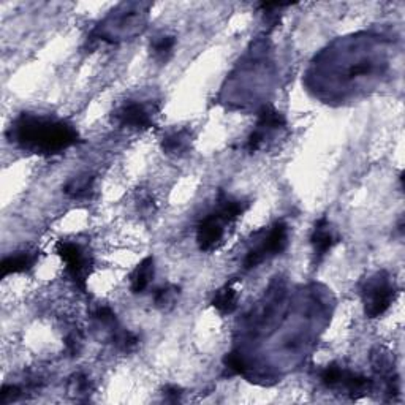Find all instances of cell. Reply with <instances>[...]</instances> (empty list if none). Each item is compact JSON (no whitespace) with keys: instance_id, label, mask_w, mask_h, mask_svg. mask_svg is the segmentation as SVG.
I'll return each mask as SVG.
<instances>
[{"instance_id":"cell-1","label":"cell","mask_w":405,"mask_h":405,"mask_svg":"<svg viewBox=\"0 0 405 405\" xmlns=\"http://www.w3.org/2000/svg\"><path fill=\"white\" fill-rule=\"evenodd\" d=\"M8 138L29 152L56 155L74 146L79 133L63 120L24 113L11 124Z\"/></svg>"},{"instance_id":"cell-2","label":"cell","mask_w":405,"mask_h":405,"mask_svg":"<svg viewBox=\"0 0 405 405\" xmlns=\"http://www.w3.org/2000/svg\"><path fill=\"white\" fill-rule=\"evenodd\" d=\"M396 293L395 280H391V277L385 271L370 277L361 288V298L366 315L369 318L383 315L395 303Z\"/></svg>"},{"instance_id":"cell-3","label":"cell","mask_w":405,"mask_h":405,"mask_svg":"<svg viewBox=\"0 0 405 405\" xmlns=\"http://www.w3.org/2000/svg\"><path fill=\"white\" fill-rule=\"evenodd\" d=\"M288 246V225L277 222L269 233L264 236L262 244L251 248L244 260V269H253L262 264L264 260L279 255Z\"/></svg>"},{"instance_id":"cell-4","label":"cell","mask_w":405,"mask_h":405,"mask_svg":"<svg viewBox=\"0 0 405 405\" xmlns=\"http://www.w3.org/2000/svg\"><path fill=\"white\" fill-rule=\"evenodd\" d=\"M56 248L61 260L65 263L67 274L70 276L74 285H77V288H79L81 292H86L89 277L88 253L84 252L83 247L70 241H59Z\"/></svg>"},{"instance_id":"cell-5","label":"cell","mask_w":405,"mask_h":405,"mask_svg":"<svg viewBox=\"0 0 405 405\" xmlns=\"http://www.w3.org/2000/svg\"><path fill=\"white\" fill-rule=\"evenodd\" d=\"M225 225L221 214L217 211L207 214L196 227V244L202 252H212L222 244L225 236Z\"/></svg>"},{"instance_id":"cell-6","label":"cell","mask_w":405,"mask_h":405,"mask_svg":"<svg viewBox=\"0 0 405 405\" xmlns=\"http://www.w3.org/2000/svg\"><path fill=\"white\" fill-rule=\"evenodd\" d=\"M118 125L130 130H148L154 125L149 108L140 102H125L113 113Z\"/></svg>"},{"instance_id":"cell-7","label":"cell","mask_w":405,"mask_h":405,"mask_svg":"<svg viewBox=\"0 0 405 405\" xmlns=\"http://www.w3.org/2000/svg\"><path fill=\"white\" fill-rule=\"evenodd\" d=\"M339 242V235L335 233L331 222L326 217H321L320 221L315 222V227L310 235V244L314 248V255L317 262H321L333 247Z\"/></svg>"},{"instance_id":"cell-8","label":"cell","mask_w":405,"mask_h":405,"mask_svg":"<svg viewBox=\"0 0 405 405\" xmlns=\"http://www.w3.org/2000/svg\"><path fill=\"white\" fill-rule=\"evenodd\" d=\"M192 141L193 135L189 129H179L173 130L170 133H166L161 140V149L166 155H171V157H182L192 149Z\"/></svg>"},{"instance_id":"cell-9","label":"cell","mask_w":405,"mask_h":405,"mask_svg":"<svg viewBox=\"0 0 405 405\" xmlns=\"http://www.w3.org/2000/svg\"><path fill=\"white\" fill-rule=\"evenodd\" d=\"M38 262V252H19L10 255L2 262V277L10 274H21L32 269Z\"/></svg>"},{"instance_id":"cell-10","label":"cell","mask_w":405,"mask_h":405,"mask_svg":"<svg viewBox=\"0 0 405 405\" xmlns=\"http://www.w3.org/2000/svg\"><path fill=\"white\" fill-rule=\"evenodd\" d=\"M154 274H155V260L154 257H146L135 269H133V273L130 276L132 292L138 294L148 290V287L154 279Z\"/></svg>"},{"instance_id":"cell-11","label":"cell","mask_w":405,"mask_h":405,"mask_svg":"<svg viewBox=\"0 0 405 405\" xmlns=\"http://www.w3.org/2000/svg\"><path fill=\"white\" fill-rule=\"evenodd\" d=\"M287 125V119L280 111L273 106H263L258 113L257 130L262 132L264 138L276 130H280Z\"/></svg>"},{"instance_id":"cell-12","label":"cell","mask_w":405,"mask_h":405,"mask_svg":"<svg viewBox=\"0 0 405 405\" xmlns=\"http://www.w3.org/2000/svg\"><path fill=\"white\" fill-rule=\"evenodd\" d=\"M95 192V179L86 175L70 179L63 187V193L72 200H89Z\"/></svg>"},{"instance_id":"cell-13","label":"cell","mask_w":405,"mask_h":405,"mask_svg":"<svg viewBox=\"0 0 405 405\" xmlns=\"http://www.w3.org/2000/svg\"><path fill=\"white\" fill-rule=\"evenodd\" d=\"M212 305L222 315L233 314L236 308H238V292H236V288L231 283L219 288L212 298Z\"/></svg>"},{"instance_id":"cell-14","label":"cell","mask_w":405,"mask_h":405,"mask_svg":"<svg viewBox=\"0 0 405 405\" xmlns=\"http://www.w3.org/2000/svg\"><path fill=\"white\" fill-rule=\"evenodd\" d=\"M248 205L241 200H235L231 198V196L225 195L223 192H221L219 195V205H217V212L221 214L222 219L227 223L235 222L236 219H239L242 214L247 211Z\"/></svg>"},{"instance_id":"cell-15","label":"cell","mask_w":405,"mask_h":405,"mask_svg":"<svg viewBox=\"0 0 405 405\" xmlns=\"http://www.w3.org/2000/svg\"><path fill=\"white\" fill-rule=\"evenodd\" d=\"M181 294V288L173 283H166V285L160 287L154 293V305L160 310H171L176 305V301Z\"/></svg>"},{"instance_id":"cell-16","label":"cell","mask_w":405,"mask_h":405,"mask_svg":"<svg viewBox=\"0 0 405 405\" xmlns=\"http://www.w3.org/2000/svg\"><path fill=\"white\" fill-rule=\"evenodd\" d=\"M92 318H94L97 326L105 329L108 334L114 333L116 329L119 328L118 317H116L114 310L111 308H108V305H98V308L92 312Z\"/></svg>"},{"instance_id":"cell-17","label":"cell","mask_w":405,"mask_h":405,"mask_svg":"<svg viewBox=\"0 0 405 405\" xmlns=\"http://www.w3.org/2000/svg\"><path fill=\"white\" fill-rule=\"evenodd\" d=\"M176 46V38L171 35H164L155 38L152 45H150V51H152V56L155 61H159L161 63H165L170 61V57L173 56V51H175Z\"/></svg>"},{"instance_id":"cell-18","label":"cell","mask_w":405,"mask_h":405,"mask_svg":"<svg viewBox=\"0 0 405 405\" xmlns=\"http://www.w3.org/2000/svg\"><path fill=\"white\" fill-rule=\"evenodd\" d=\"M109 339H111L116 349L124 353L133 351L138 347V342H140V339H138V335L135 333L127 331V329H122L120 326L116 329L114 333L109 334Z\"/></svg>"},{"instance_id":"cell-19","label":"cell","mask_w":405,"mask_h":405,"mask_svg":"<svg viewBox=\"0 0 405 405\" xmlns=\"http://www.w3.org/2000/svg\"><path fill=\"white\" fill-rule=\"evenodd\" d=\"M92 381L84 374H74L73 377L68 381V395L77 397V399H83L92 395Z\"/></svg>"},{"instance_id":"cell-20","label":"cell","mask_w":405,"mask_h":405,"mask_svg":"<svg viewBox=\"0 0 405 405\" xmlns=\"http://www.w3.org/2000/svg\"><path fill=\"white\" fill-rule=\"evenodd\" d=\"M345 369L342 366H339L338 363H331L329 366L321 370L320 380L321 383L325 385L329 390H339L340 383H342Z\"/></svg>"},{"instance_id":"cell-21","label":"cell","mask_w":405,"mask_h":405,"mask_svg":"<svg viewBox=\"0 0 405 405\" xmlns=\"http://www.w3.org/2000/svg\"><path fill=\"white\" fill-rule=\"evenodd\" d=\"M223 366L228 375H244L247 364L239 353H227L223 358Z\"/></svg>"},{"instance_id":"cell-22","label":"cell","mask_w":405,"mask_h":405,"mask_svg":"<svg viewBox=\"0 0 405 405\" xmlns=\"http://www.w3.org/2000/svg\"><path fill=\"white\" fill-rule=\"evenodd\" d=\"M22 396V388L16 385H5L0 391V404H10L18 401Z\"/></svg>"},{"instance_id":"cell-23","label":"cell","mask_w":405,"mask_h":405,"mask_svg":"<svg viewBox=\"0 0 405 405\" xmlns=\"http://www.w3.org/2000/svg\"><path fill=\"white\" fill-rule=\"evenodd\" d=\"M81 347H83V338L78 331H72L65 338V349L70 353V356H78L81 351Z\"/></svg>"},{"instance_id":"cell-24","label":"cell","mask_w":405,"mask_h":405,"mask_svg":"<svg viewBox=\"0 0 405 405\" xmlns=\"http://www.w3.org/2000/svg\"><path fill=\"white\" fill-rule=\"evenodd\" d=\"M136 207L138 211L141 214H146V216H150L155 211V202L154 198L149 193H141L140 198L136 200Z\"/></svg>"},{"instance_id":"cell-25","label":"cell","mask_w":405,"mask_h":405,"mask_svg":"<svg viewBox=\"0 0 405 405\" xmlns=\"http://www.w3.org/2000/svg\"><path fill=\"white\" fill-rule=\"evenodd\" d=\"M164 396L170 402H179L182 397V390L176 385H168L164 388Z\"/></svg>"}]
</instances>
